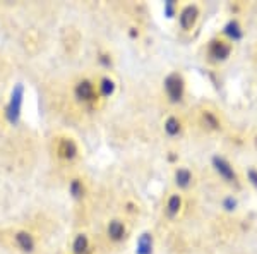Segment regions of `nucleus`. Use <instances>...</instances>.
Returning <instances> with one entry per match:
<instances>
[{"mask_svg":"<svg viewBox=\"0 0 257 254\" xmlns=\"http://www.w3.org/2000/svg\"><path fill=\"white\" fill-rule=\"evenodd\" d=\"M165 132H167V136L170 137H177L182 132V120L175 117V115L168 117L165 120Z\"/></svg>","mask_w":257,"mask_h":254,"instance_id":"nucleus-16","label":"nucleus"},{"mask_svg":"<svg viewBox=\"0 0 257 254\" xmlns=\"http://www.w3.org/2000/svg\"><path fill=\"white\" fill-rule=\"evenodd\" d=\"M136 254H153V235L149 232L139 235L136 244Z\"/></svg>","mask_w":257,"mask_h":254,"instance_id":"nucleus-15","label":"nucleus"},{"mask_svg":"<svg viewBox=\"0 0 257 254\" xmlns=\"http://www.w3.org/2000/svg\"><path fill=\"white\" fill-rule=\"evenodd\" d=\"M197 19H199V9L196 6H187L178 14V26L184 31H190L196 26Z\"/></svg>","mask_w":257,"mask_h":254,"instance_id":"nucleus-7","label":"nucleus"},{"mask_svg":"<svg viewBox=\"0 0 257 254\" xmlns=\"http://www.w3.org/2000/svg\"><path fill=\"white\" fill-rule=\"evenodd\" d=\"M55 151H57V156L62 158V160H74L79 153L77 149V144L72 137H59L57 139V146H55Z\"/></svg>","mask_w":257,"mask_h":254,"instance_id":"nucleus-5","label":"nucleus"},{"mask_svg":"<svg viewBox=\"0 0 257 254\" xmlns=\"http://www.w3.org/2000/svg\"><path fill=\"white\" fill-rule=\"evenodd\" d=\"M192 181H194V176L189 168L178 166L175 170V186L178 189H189L190 184H192Z\"/></svg>","mask_w":257,"mask_h":254,"instance_id":"nucleus-10","label":"nucleus"},{"mask_svg":"<svg viewBox=\"0 0 257 254\" xmlns=\"http://www.w3.org/2000/svg\"><path fill=\"white\" fill-rule=\"evenodd\" d=\"M106 235H108V239L113 240V242L123 240L127 235L125 223H123L122 220H111V222L106 225Z\"/></svg>","mask_w":257,"mask_h":254,"instance_id":"nucleus-8","label":"nucleus"},{"mask_svg":"<svg viewBox=\"0 0 257 254\" xmlns=\"http://www.w3.org/2000/svg\"><path fill=\"white\" fill-rule=\"evenodd\" d=\"M247 181L250 182L254 187H257V168H248L247 170Z\"/></svg>","mask_w":257,"mask_h":254,"instance_id":"nucleus-21","label":"nucleus"},{"mask_svg":"<svg viewBox=\"0 0 257 254\" xmlns=\"http://www.w3.org/2000/svg\"><path fill=\"white\" fill-rule=\"evenodd\" d=\"M74 97L77 102L84 103V105H93L94 102L99 98L98 90L89 79H81L76 86H74Z\"/></svg>","mask_w":257,"mask_h":254,"instance_id":"nucleus-2","label":"nucleus"},{"mask_svg":"<svg viewBox=\"0 0 257 254\" xmlns=\"http://www.w3.org/2000/svg\"><path fill=\"white\" fill-rule=\"evenodd\" d=\"M163 90H165V95L167 98L170 100L172 103H180L184 100V95H185V81L184 77L180 76L178 72H172L165 77L163 81Z\"/></svg>","mask_w":257,"mask_h":254,"instance_id":"nucleus-1","label":"nucleus"},{"mask_svg":"<svg viewBox=\"0 0 257 254\" xmlns=\"http://www.w3.org/2000/svg\"><path fill=\"white\" fill-rule=\"evenodd\" d=\"M84 193H86V187H84L82 179H72V181L69 182V194L72 196L74 199H82L84 198Z\"/></svg>","mask_w":257,"mask_h":254,"instance_id":"nucleus-17","label":"nucleus"},{"mask_svg":"<svg viewBox=\"0 0 257 254\" xmlns=\"http://www.w3.org/2000/svg\"><path fill=\"white\" fill-rule=\"evenodd\" d=\"M231 47L230 41L225 40H211L209 41V47H208V55L213 59L214 62H225L228 60V57L231 55Z\"/></svg>","mask_w":257,"mask_h":254,"instance_id":"nucleus-4","label":"nucleus"},{"mask_svg":"<svg viewBox=\"0 0 257 254\" xmlns=\"http://www.w3.org/2000/svg\"><path fill=\"white\" fill-rule=\"evenodd\" d=\"M23 97H24V88L21 84L16 86L12 90V95H11V102L7 105V119L9 122L16 124L21 117V108H23Z\"/></svg>","mask_w":257,"mask_h":254,"instance_id":"nucleus-3","label":"nucleus"},{"mask_svg":"<svg viewBox=\"0 0 257 254\" xmlns=\"http://www.w3.org/2000/svg\"><path fill=\"white\" fill-rule=\"evenodd\" d=\"M223 35H225L230 41H238V40H242L243 30L238 24V21L231 19V21H228L225 24V28H223Z\"/></svg>","mask_w":257,"mask_h":254,"instance_id":"nucleus-12","label":"nucleus"},{"mask_svg":"<svg viewBox=\"0 0 257 254\" xmlns=\"http://www.w3.org/2000/svg\"><path fill=\"white\" fill-rule=\"evenodd\" d=\"M14 240H16V245L21 249L23 252H26V254H30L35 251V237H33L30 232H26V230H19V232H16V235H14Z\"/></svg>","mask_w":257,"mask_h":254,"instance_id":"nucleus-9","label":"nucleus"},{"mask_svg":"<svg viewBox=\"0 0 257 254\" xmlns=\"http://www.w3.org/2000/svg\"><path fill=\"white\" fill-rule=\"evenodd\" d=\"M163 12H165V16H167L168 19H172L173 16L177 14V11H175V2H165Z\"/></svg>","mask_w":257,"mask_h":254,"instance_id":"nucleus-20","label":"nucleus"},{"mask_svg":"<svg viewBox=\"0 0 257 254\" xmlns=\"http://www.w3.org/2000/svg\"><path fill=\"white\" fill-rule=\"evenodd\" d=\"M96 90H98V95H99V97H103V98H110V97H113L115 90H117V84H115V81H113V79H111V77H108V76H103V77L98 81Z\"/></svg>","mask_w":257,"mask_h":254,"instance_id":"nucleus-13","label":"nucleus"},{"mask_svg":"<svg viewBox=\"0 0 257 254\" xmlns=\"http://www.w3.org/2000/svg\"><path fill=\"white\" fill-rule=\"evenodd\" d=\"M91 244L86 234H77L72 240V254H89Z\"/></svg>","mask_w":257,"mask_h":254,"instance_id":"nucleus-14","label":"nucleus"},{"mask_svg":"<svg viewBox=\"0 0 257 254\" xmlns=\"http://www.w3.org/2000/svg\"><path fill=\"white\" fill-rule=\"evenodd\" d=\"M213 166L216 170V174L221 179H225L226 182H237V174H235L233 166H231L230 161L223 156H213Z\"/></svg>","mask_w":257,"mask_h":254,"instance_id":"nucleus-6","label":"nucleus"},{"mask_svg":"<svg viewBox=\"0 0 257 254\" xmlns=\"http://www.w3.org/2000/svg\"><path fill=\"white\" fill-rule=\"evenodd\" d=\"M237 199L233 198V196H228V198L223 199V208H225L226 211H233V210H237Z\"/></svg>","mask_w":257,"mask_h":254,"instance_id":"nucleus-19","label":"nucleus"},{"mask_svg":"<svg viewBox=\"0 0 257 254\" xmlns=\"http://www.w3.org/2000/svg\"><path fill=\"white\" fill-rule=\"evenodd\" d=\"M182 206H184V199H182L180 194H172L168 196L167 205H165V211L170 218H175V216L182 211Z\"/></svg>","mask_w":257,"mask_h":254,"instance_id":"nucleus-11","label":"nucleus"},{"mask_svg":"<svg viewBox=\"0 0 257 254\" xmlns=\"http://www.w3.org/2000/svg\"><path fill=\"white\" fill-rule=\"evenodd\" d=\"M202 124H204V127L208 129H219V119L218 115L214 114V112L211 110H204L202 112Z\"/></svg>","mask_w":257,"mask_h":254,"instance_id":"nucleus-18","label":"nucleus"}]
</instances>
